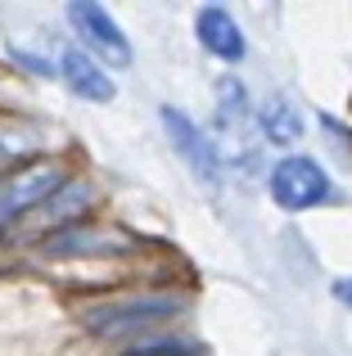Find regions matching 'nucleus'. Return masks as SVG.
<instances>
[{
    "mask_svg": "<svg viewBox=\"0 0 352 356\" xmlns=\"http://www.w3.org/2000/svg\"><path fill=\"white\" fill-rule=\"evenodd\" d=\"M271 199L285 212H303V208H317V203H330L335 199V185H330V172L321 163H312V158H285L271 172Z\"/></svg>",
    "mask_w": 352,
    "mask_h": 356,
    "instance_id": "f257e3e1",
    "label": "nucleus"
},
{
    "mask_svg": "<svg viewBox=\"0 0 352 356\" xmlns=\"http://www.w3.org/2000/svg\"><path fill=\"white\" fill-rule=\"evenodd\" d=\"M86 208H90V190L72 181L68 190L59 194V203H50V208H45V217H41V221H72V217H81Z\"/></svg>",
    "mask_w": 352,
    "mask_h": 356,
    "instance_id": "9d476101",
    "label": "nucleus"
},
{
    "mask_svg": "<svg viewBox=\"0 0 352 356\" xmlns=\"http://www.w3.org/2000/svg\"><path fill=\"white\" fill-rule=\"evenodd\" d=\"M335 298L344 307H352V280H335Z\"/></svg>",
    "mask_w": 352,
    "mask_h": 356,
    "instance_id": "9b49d317",
    "label": "nucleus"
},
{
    "mask_svg": "<svg viewBox=\"0 0 352 356\" xmlns=\"http://www.w3.org/2000/svg\"><path fill=\"white\" fill-rule=\"evenodd\" d=\"M176 312L172 298H122V302H99L90 307L81 321L95 334H127V330H145V325H159Z\"/></svg>",
    "mask_w": 352,
    "mask_h": 356,
    "instance_id": "f03ea898",
    "label": "nucleus"
},
{
    "mask_svg": "<svg viewBox=\"0 0 352 356\" xmlns=\"http://www.w3.org/2000/svg\"><path fill=\"white\" fill-rule=\"evenodd\" d=\"M59 190V167H23V172L5 176L0 181V217H14V212H27L32 203L50 199Z\"/></svg>",
    "mask_w": 352,
    "mask_h": 356,
    "instance_id": "39448f33",
    "label": "nucleus"
},
{
    "mask_svg": "<svg viewBox=\"0 0 352 356\" xmlns=\"http://www.w3.org/2000/svg\"><path fill=\"white\" fill-rule=\"evenodd\" d=\"M68 18L77 23V32L86 36V45H95V50L109 54L113 63H127V59H131V45H127L122 27H118L99 5H90V0H72V5H68Z\"/></svg>",
    "mask_w": 352,
    "mask_h": 356,
    "instance_id": "20e7f679",
    "label": "nucleus"
},
{
    "mask_svg": "<svg viewBox=\"0 0 352 356\" xmlns=\"http://www.w3.org/2000/svg\"><path fill=\"white\" fill-rule=\"evenodd\" d=\"M194 32H199L203 50H212L217 59H239V54H244V36H239L235 18L221 5H203L199 14H194Z\"/></svg>",
    "mask_w": 352,
    "mask_h": 356,
    "instance_id": "423d86ee",
    "label": "nucleus"
},
{
    "mask_svg": "<svg viewBox=\"0 0 352 356\" xmlns=\"http://www.w3.org/2000/svg\"><path fill=\"white\" fill-rule=\"evenodd\" d=\"M159 118H163V131L172 136L176 154L190 163V172L199 176L203 185H217V149H212V140L203 136V131L194 127L181 108H159Z\"/></svg>",
    "mask_w": 352,
    "mask_h": 356,
    "instance_id": "7ed1b4c3",
    "label": "nucleus"
},
{
    "mask_svg": "<svg viewBox=\"0 0 352 356\" xmlns=\"http://www.w3.org/2000/svg\"><path fill=\"white\" fill-rule=\"evenodd\" d=\"M59 68H63V81H68L81 99H90V104L113 99V77H109V72H99L81 50H63V63H59Z\"/></svg>",
    "mask_w": 352,
    "mask_h": 356,
    "instance_id": "0eeeda50",
    "label": "nucleus"
},
{
    "mask_svg": "<svg viewBox=\"0 0 352 356\" xmlns=\"http://www.w3.org/2000/svg\"><path fill=\"white\" fill-rule=\"evenodd\" d=\"M257 122H262L266 140H275V145H294V140L303 136V118H298V108H294L285 95L266 99V104L257 108Z\"/></svg>",
    "mask_w": 352,
    "mask_h": 356,
    "instance_id": "6e6552de",
    "label": "nucleus"
},
{
    "mask_svg": "<svg viewBox=\"0 0 352 356\" xmlns=\"http://www.w3.org/2000/svg\"><path fill=\"white\" fill-rule=\"evenodd\" d=\"M122 235H109V230H63L59 239H50L54 257H81V252H109V248H122Z\"/></svg>",
    "mask_w": 352,
    "mask_h": 356,
    "instance_id": "1a4fd4ad",
    "label": "nucleus"
}]
</instances>
